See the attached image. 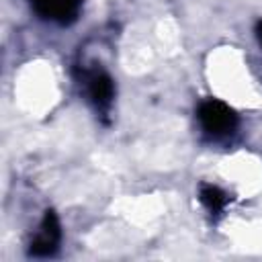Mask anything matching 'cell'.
I'll return each instance as SVG.
<instances>
[{
  "instance_id": "7a4b0ae2",
  "label": "cell",
  "mask_w": 262,
  "mask_h": 262,
  "mask_svg": "<svg viewBox=\"0 0 262 262\" xmlns=\"http://www.w3.org/2000/svg\"><path fill=\"white\" fill-rule=\"evenodd\" d=\"M61 239V227H59V219L53 211H47L33 242H31V254L33 256H49L57 250Z\"/></svg>"
},
{
  "instance_id": "5b68a950",
  "label": "cell",
  "mask_w": 262,
  "mask_h": 262,
  "mask_svg": "<svg viewBox=\"0 0 262 262\" xmlns=\"http://www.w3.org/2000/svg\"><path fill=\"white\" fill-rule=\"evenodd\" d=\"M199 199H201V203L207 207V211L213 213V215H219V213L227 207V203H229L227 192H223V190H221L219 186H215V184H203L201 190H199Z\"/></svg>"
},
{
  "instance_id": "277c9868",
  "label": "cell",
  "mask_w": 262,
  "mask_h": 262,
  "mask_svg": "<svg viewBox=\"0 0 262 262\" xmlns=\"http://www.w3.org/2000/svg\"><path fill=\"white\" fill-rule=\"evenodd\" d=\"M33 2L43 16H49L61 23L74 18L80 8V0H33Z\"/></svg>"
},
{
  "instance_id": "3957f363",
  "label": "cell",
  "mask_w": 262,
  "mask_h": 262,
  "mask_svg": "<svg viewBox=\"0 0 262 262\" xmlns=\"http://www.w3.org/2000/svg\"><path fill=\"white\" fill-rule=\"evenodd\" d=\"M84 82H86V92L90 100L96 104V108H108L113 102V94H115L111 76L104 74L102 70H92L84 76Z\"/></svg>"
},
{
  "instance_id": "8992f818",
  "label": "cell",
  "mask_w": 262,
  "mask_h": 262,
  "mask_svg": "<svg viewBox=\"0 0 262 262\" xmlns=\"http://www.w3.org/2000/svg\"><path fill=\"white\" fill-rule=\"evenodd\" d=\"M256 35H258V41L262 43V20L258 23V27H256Z\"/></svg>"
},
{
  "instance_id": "6da1fadb",
  "label": "cell",
  "mask_w": 262,
  "mask_h": 262,
  "mask_svg": "<svg viewBox=\"0 0 262 262\" xmlns=\"http://www.w3.org/2000/svg\"><path fill=\"white\" fill-rule=\"evenodd\" d=\"M199 121L203 125V129L215 137L227 135L235 129L237 125V115L233 113V108H229L225 102L209 98L205 102H201L199 106Z\"/></svg>"
}]
</instances>
